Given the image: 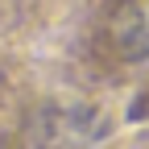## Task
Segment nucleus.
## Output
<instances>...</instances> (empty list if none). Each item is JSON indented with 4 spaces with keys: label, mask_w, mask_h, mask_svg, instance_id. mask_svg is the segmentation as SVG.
<instances>
[{
    "label": "nucleus",
    "mask_w": 149,
    "mask_h": 149,
    "mask_svg": "<svg viewBox=\"0 0 149 149\" xmlns=\"http://www.w3.org/2000/svg\"><path fill=\"white\" fill-rule=\"evenodd\" d=\"M108 33L124 62H149V0H120L112 8Z\"/></svg>",
    "instance_id": "1"
}]
</instances>
